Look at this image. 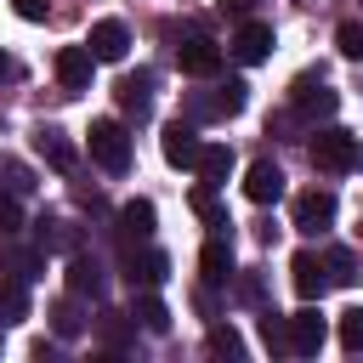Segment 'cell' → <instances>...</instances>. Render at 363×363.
Returning <instances> with one entry per match:
<instances>
[{"label":"cell","mask_w":363,"mask_h":363,"mask_svg":"<svg viewBox=\"0 0 363 363\" xmlns=\"http://www.w3.org/2000/svg\"><path fill=\"white\" fill-rule=\"evenodd\" d=\"M306 153H312V164L329 170V176H346V170L363 164V142H357L352 130H340V125H323V130L306 142Z\"/></svg>","instance_id":"cell-1"},{"label":"cell","mask_w":363,"mask_h":363,"mask_svg":"<svg viewBox=\"0 0 363 363\" xmlns=\"http://www.w3.org/2000/svg\"><path fill=\"white\" fill-rule=\"evenodd\" d=\"M85 147H91V159H96L102 170H113V176L130 170V130H125L119 119H91Z\"/></svg>","instance_id":"cell-2"},{"label":"cell","mask_w":363,"mask_h":363,"mask_svg":"<svg viewBox=\"0 0 363 363\" xmlns=\"http://www.w3.org/2000/svg\"><path fill=\"white\" fill-rule=\"evenodd\" d=\"M335 193L329 187H306V193H295L289 199V227L295 233H329L335 227Z\"/></svg>","instance_id":"cell-3"},{"label":"cell","mask_w":363,"mask_h":363,"mask_svg":"<svg viewBox=\"0 0 363 363\" xmlns=\"http://www.w3.org/2000/svg\"><path fill=\"white\" fill-rule=\"evenodd\" d=\"M289 108H295L301 119H329V113L340 108V91H329L323 74H301V79L289 85Z\"/></svg>","instance_id":"cell-4"},{"label":"cell","mask_w":363,"mask_h":363,"mask_svg":"<svg viewBox=\"0 0 363 363\" xmlns=\"http://www.w3.org/2000/svg\"><path fill=\"white\" fill-rule=\"evenodd\" d=\"M284 335H289V352H295V357H318L323 340H329V323H323V312L306 301L295 318H284Z\"/></svg>","instance_id":"cell-5"},{"label":"cell","mask_w":363,"mask_h":363,"mask_svg":"<svg viewBox=\"0 0 363 363\" xmlns=\"http://www.w3.org/2000/svg\"><path fill=\"white\" fill-rule=\"evenodd\" d=\"M85 51H91L96 62H125V51H130V28H125L119 17H102V23H91Z\"/></svg>","instance_id":"cell-6"},{"label":"cell","mask_w":363,"mask_h":363,"mask_svg":"<svg viewBox=\"0 0 363 363\" xmlns=\"http://www.w3.org/2000/svg\"><path fill=\"white\" fill-rule=\"evenodd\" d=\"M159 147H164V164H176V170H193L204 142H199L193 119H170V125H164V136H159Z\"/></svg>","instance_id":"cell-7"},{"label":"cell","mask_w":363,"mask_h":363,"mask_svg":"<svg viewBox=\"0 0 363 363\" xmlns=\"http://www.w3.org/2000/svg\"><path fill=\"white\" fill-rule=\"evenodd\" d=\"M170 278V255L164 250H125V284L130 289H159Z\"/></svg>","instance_id":"cell-8"},{"label":"cell","mask_w":363,"mask_h":363,"mask_svg":"<svg viewBox=\"0 0 363 363\" xmlns=\"http://www.w3.org/2000/svg\"><path fill=\"white\" fill-rule=\"evenodd\" d=\"M176 62H182V74H193V79H216V74H221V45L204 40V34H193V40L176 45Z\"/></svg>","instance_id":"cell-9"},{"label":"cell","mask_w":363,"mask_h":363,"mask_svg":"<svg viewBox=\"0 0 363 363\" xmlns=\"http://www.w3.org/2000/svg\"><path fill=\"white\" fill-rule=\"evenodd\" d=\"M244 102H250V85L244 79H227V85H216V96H193L187 102V119H210V113H244Z\"/></svg>","instance_id":"cell-10"},{"label":"cell","mask_w":363,"mask_h":363,"mask_svg":"<svg viewBox=\"0 0 363 363\" xmlns=\"http://www.w3.org/2000/svg\"><path fill=\"white\" fill-rule=\"evenodd\" d=\"M233 57H238V62H267V57H272V23L244 17L238 34H233Z\"/></svg>","instance_id":"cell-11"},{"label":"cell","mask_w":363,"mask_h":363,"mask_svg":"<svg viewBox=\"0 0 363 363\" xmlns=\"http://www.w3.org/2000/svg\"><path fill=\"white\" fill-rule=\"evenodd\" d=\"M244 199H250V204H278V199H284V170H278L272 159H255V164L244 170Z\"/></svg>","instance_id":"cell-12"},{"label":"cell","mask_w":363,"mask_h":363,"mask_svg":"<svg viewBox=\"0 0 363 363\" xmlns=\"http://www.w3.org/2000/svg\"><path fill=\"white\" fill-rule=\"evenodd\" d=\"M199 272H204V284H227V278H233V238H227V227L204 238V250H199Z\"/></svg>","instance_id":"cell-13"},{"label":"cell","mask_w":363,"mask_h":363,"mask_svg":"<svg viewBox=\"0 0 363 363\" xmlns=\"http://www.w3.org/2000/svg\"><path fill=\"white\" fill-rule=\"evenodd\" d=\"M289 284H295L301 301H318V295L329 289V272H323V261H318L312 250H295V261H289Z\"/></svg>","instance_id":"cell-14"},{"label":"cell","mask_w":363,"mask_h":363,"mask_svg":"<svg viewBox=\"0 0 363 363\" xmlns=\"http://www.w3.org/2000/svg\"><path fill=\"white\" fill-rule=\"evenodd\" d=\"M91 68H96V57H91L85 45H62V51H57V79H62V91H85V85H91Z\"/></svg>","instance_id":"cell-15"},{"label":"cell","mask_w":363,"mask_h":363,"mask_svg":"<svg viewBox=\"0 0 363 363\" xmlns=\"http://www.w3.org/2000/svg\"><path fill=\"white\" fill-rule=\"evenodd\" d=\"M34 147H40V159H45L51 170H62V176H68V170L79 164V153H74V142H68V136H62L57 125H40V130H34Z\"/></svg>","instance_id":"cell-16"},{"label":"cell","mask_w":363,"mask_h":363,"mask_svg":"<svg viewBox=\"0 0 363 363\" xmlns=\"http://www.w3.org/2000/svg\"><path fill=\"white\" fill-rule=\"evenodd\" d=\"M130 323L147 329V335H170V306H164L153 289H136V301H130Z\"/></svg>","instance_id":"cell-17"},{"label":"cell","mask_w":363,"mask_h":363,"mask_svg":"<svg viewBox=\"0 0 363 363\" xmlns=\"http://www.w3.org/2000/svg\"><path fill=\"white\" fill-rule=\"evenodd\" d=\"M119 108L136 113V119H147V108H153V74L147 68H136V74L119 79Z\"/></svg>","instance_id":"cell-18"},{"label":"cell","mask_w":363,"mask_h":363,"mask_svg":"<svg viewBox=\"0 0 363 363\" xmlns=\"http://www.w3.org/2000/svg\"><path fill=\"white\" fill-rule=\"evenodd\" d=\"M193 170H199V182L221 187V182L233 176V147H227V142H204V147H199V164H193Z\"/></svg>","instance_id":"cell-19"},{"label":"cell","mask_w":363,"mask_h":363,"mask_svg":"<svg viewBox=\"0 0 363 363\" xmlns=\"http://www.w3.org/2000/svg\"><path fill=\"white\" fill-rule=\"evenodd\" d=\"M102 284H108V278H102V261H96V255H74V261H68V295H91V301H96Z\"/></svg>","instance_id":"cell-20"},{"label":"cell","mask_w":363,"mask_h":363,"mask_svg":"<svg viewBox=\"0 0 363 363\" xmlns=\"http://www.w3.org/2000/svg\"><path fill=\"white\" fill-rule=\"evenodd\" d=\"M153 221H159V210H153L147 199L119 204V233H125V238H153Z\"/></svg>","instance_id":"cell-21"},{"label":"cell","mask_w":363,"mask_h":363,"mask_svg":"<svg viewBox=\"0 0 363 363\" xmlns=\"http://www.w3.org/2000/svg\"><path fill=\"white\" fill-rule=\"evenodd\" d=\"M28 318V278H0V323H23Z\"/></svg>","instance_id":"cell-22"},{"label":"cell","mask_w":363,"mask_h":363,"mask_svg":"<svg viewBox=\"0 0 363 363\" xmlns=\"http://www.w3.org/2000/svg\"><path fill=\"white\" fill-rule=\"evenodd\" d=\"M6 272L34 284V278L45 272V250H40V244H34V250H23V244H6Z\"/></svg>","instance_id":"cell-23"},{"label":"cell","mask_w":363,"mask_h":363,"mask_svg":"<svg viewBox=\"0 0 363 363\" xmlns=\"http://www.w3.org/2000/svg\"><path fill=\"white\" fill-rule=\"evenodd\" d=\"M34 244L51 255V250H74V227L68 221H57V216H40L34 221Z\"/></svg>","instance_id":"cell-24"},{"label":"cell","mask_w":363,"mask_h":363,"mask_svg":"<svg viewBox=\"0 0 363 363\" xmlns=\"http://www.w3.org/2000/svg\"><path fill=\"white\" fill-rule=\"evenodd\" d=\"M193 210L204 216V227H210V233H221V227H233V221L221 216V204H216V187H210V182H199V187H193Z\"/></svg>","instance_id":"cell-25"},{"label":"cell","mask_w":363,"mask_h":363,"mask_svg":"<svg viewBox=\"0 0 363 363\" xmlns=\"http://www.w3.org/2000/svg\"><path fill=\"white\" fill-rule=\"evenodd\" d=\"M45 318H51V329H57L62 340L85 329V318H79V306H74V301H51V312H45Z\"/></svg>","instance_id":"cell-26"},{"label":"cell","mask_w":363,"mask_h":363,"mask_svg":"<svg viewBox=\"0 0 363 363\" xmlns=\"http://www.w3.org/2000/svg\"><path fill=\"white\" fill-rule=\"evenodd\" d=\"M96 329H102V340H108L113 352H125V346H136V329H130V323H125L119 312H102V323H96Z\"/></svg>","instance_id":"cell-27"},{"label":"cell","mask_w":363,"mask_h":363,"mask_svg":"<svg viewBox=\"0 0 363 363\" xmlns=\"http://www.w3.org/2000/svg\"><path fill=\"white\" fill-rule=\"evenodd\" d=\"M204 346H210V352H216V357H244V335H238V329H233V323H216V329H210V340H204Z\"/></svg>","instance_id":"cell-28"},{"label":"cell","mask_w":363,"mask_h":363,"mask_svg":"<svg viewBox=\"0 0 363 363\" xmlns=\"http://www.w3.org/2000/svg\"><path fill=\"white\" fill-rule=\"evenodd\" d=\"M323 272H329V284H357V261H352V250H329V255H323Z\"/></svg>","instance_id":"cell-29"},{"label":"cell","mask_w":363,"mask_h":363,"mask_svg":"<svg viewBox=\"0 0 363 363\" xmlns=\"http://www.w3.org/2000/svg\"><path fill=\"white\" fill-rule=\"evenodd\" d=\"M261 340H267V352H289V335H284V318L267 306L261 312Z\"/></svg>","instance_id":"cell-30"},{"label":"cell","mask_w":363,"mask_h":363,"mask_svg":"<svg viewBox=\"0 0 363 363\" xmlns=\"http://www.w3.org/2000/svg\"><path fill=\"white\" fill-rule=\"evenodd\" d=\"M335 45H340V57L363 62V23H340V28H335Z\"/></svg>","instance_id":"cell-31"},{"label":"cell","mask_w":363,"mask_h":363,"mask_svg":"<svg viewBox=\"0 0 363 363\" xmlns=\"http://www.w3.org/2000/svg\"><path fill=\"white\" fill-rule=\"evenodd\" d=\"M340 346H346V352H363V306L340 312Z\"/></svg>","instance_id":"cell-32"},{"label":"cell","mask_w":363,"mask_h":363,"mask_svg":"<svg viewBox=\"0 0 363 363\" xmlns=\"http://www.w3.org/2000/svg\"><path fill=\"white\" fill-rule=\"evenodd\" d=\"M0 187H11V193H28V187H34V176H28L17 159H0Z\"/></svg>","instance_id":"cell-33"},{"label":"cell","mask_w":363,"mask_h":363,"mask_svg":"<svg viewBox=\"0 0 363 363\" xmlns=\"http://www.w3.org/2000/svg\"><path fill=\"white\" fill-rule=\"evenodd\" d=\"M17 227H23V204L11 187H0V233H17Z\"/></svg>","instance_id":"cell-34"},{"label":"cell","mask_w":363,"mask_h":363,"mask_svg":"<svg viewBox=\"0 0 363 363\" xmlns=\"http://www.w3.org/2000/svg\"><path fill=\"white\" fill-rule=\"evenodd\" d=\"M11 11H17L23 23H45V11H51V6H45V0H11Z\"/></svg>","instance_id":"cell-35"},{"label":"cell","mask_w":363,"mask_h":363,"mask_svg":"<svg viewBox=\"0 0 363 363\" xmlns=\"http://www.w3.org/2000/svg\"><path fill=\"white\" fill-rule=\"evenodd\" d=\"M261 295H267V289H261V278H255V272H244V278H238V301L261 306Z\"/></svg>","instance_id":"cell-36"},{"label":"cell","mask_w":363,"mask_h":363,"mask_svg":"<svg viewBox=\"0 0 363 363\" xmlns=\"http://www.w3.org/2000/svg\"><path fill=\"white\" fill-rule=\"evenodd\" d=\"M221 11H238V17H250V11H255V0H221Z\"/></svg>","instance_id":"cell-37"},{"label":"cell","mask_w":363,"mask_h":363,"mask_svg":"<svg viewBox=\"0 0 363 363\" xmlns=\"http://www.w3.org/2000/svg\"><path fill=\"white\" fill-rule=\"evenodd\" d=\"M6 74H11V57H6V51H0V79H6Z\"/></svg>","instance_id":"cell-38"}]
</instances>
